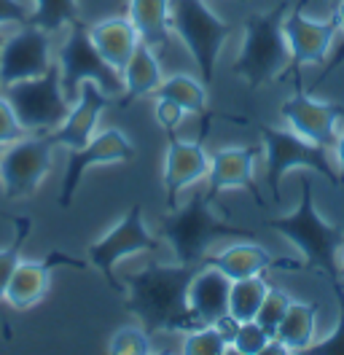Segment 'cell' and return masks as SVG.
Wrapping results in <instances>:
<instances>
[{"label":"cell","mask_w":344,"mask_h":355,"mask_svg":"<svg viewBox=\"0 0 344 355\" xmlns=\"http://www.w3.org/2000/svg\"><path fill=\"white\" fill-rule=\"evenodd\" d=\"M199 266L202 264L150 261L124 277V293H127L124 307L148 334H183L196 329L199 323L189 310L186 293Z\"/></svg>","instance_id":"6da1fadb"},{"label":"cell","mask_w":344,"mask_h":355,"mask_svg":"<svg viewBox=\"0 0 344 355\" xmlns=\"http://www.w3.org/2000/svg\"><path fill=\"white\" fill-rule=\"evenodd\" d=\"M213 194L199 191L183 205H175L162 218L159 234L172 248L175 261L180 264H205L207 253L218 240H256L253 229L237 226L215 213Z\"/></svg>","instance_id":"7a4b0ae2"},{"label":"cell","mask_w":344,"mask_h":355,"mask_svg":"<svg viewBox=\"0 0 344 355\" xmlns=\"http://www.w3.org/2000/svg\"><path fill=\"white\" fill-rule=\"evenodd\" d=\"M301 197L299 205L291 216L266 218V226L282 234L293 245L304 259V266L322 272L331 283L342 280L339 275V253L344 248V234L336 223L325 221L312 200V180L309 175H301Z\"/></svg>","instance_id":"3957f363"},{"label":"cell","mask_w":344,"mask_h":355,"mask_svg":"<svg viewBox=\"0 0 344 355\" xmlns=\"http://www.w3.org/2000/svg\"><path fill=\"white\" fill-rule=\"evenodd\" d=\"M288 11L291 3L280 0L275 8L250 14L245 19V38L234 60V76L250 89L277 81L285 70H291V49L282 30Z\"/></svg>","instance_id":"277c9868"},{"label":"cell","mask_w":344,"mask_h":355,"mask_svg":"<svg viewBox=\"0 0 344 355\" xmlns=\"http://www.w3.org/2000/svg\"><path fill=\"white\" fill-rule=\"evenodd\" d=\"M258 132H261V143H264L266 183H269L275 202H280V183L291 170H309L315 175L325 178L331 186L342 183L336 164L328 156V148L301 137L293 130H280V127H269V124H258Z\"/></svg>","instance_id":"5b68a950"},{"label":"cell","mask_w":344,"mask_h":355,"mask_svg":"<svg viewBox=\"0 0 344 355\" xmlns=\"http://www.w3.org/2000/svg\"><path fill=\"white\" fill-rule=\"evenodd\" d=\"M170 30L189 49V54L199 67V78L210 87L215 81L221 49L232 38L234 24L215 17V11L205 0H172Z\"/></svg>","instance_id":"8992f818"},{"label":"cell","mask_w":344,"mask_h":355,"mask_svg":"<svg viewBox=\"0 0 344 355\" xmlns=\"http://www.w3.org/2000/svg\"><path fill=\"white\" fill-rule=\"evenodd\" d=\"M57 65H60V78H62V89L67 97H76L84 81L97 84L110 97L124 94L121 73L103 60V54L89 38V27L81 19L67 24V35L57 54Z\"/></svg>","instance_id":"52a82bcc"},{"label":"cell","mask_w":344,"mask_h":355,"mask_svg":"<svg viewBox=\"0 0 344 355\" xmlns=\"http://www.w3.org/2000/svg\"><path fill=\"white\" fill-rule=\"evenodd\" d=\"M159 248H162V240L148 229V223L143 218V207L132 205L127 213L116 221V226H110L100 240H94L86 248V259L105 277L110 288L124 291V283L116 275V266L121 264L124 259H129V256L150 253V250H159Z\"/></svg>","instance_id":"ba28073f"},{"label":"cell","mask_w":344,"mask_h":355,"mask_svg":"<svg viewBox=\"0 0 344 355\" xmlns=\"http://www.w3.org/2000/svg\"><path fill=\"white\" fill-rule=\"evenodd\" d=\"M3 94L11 100L22 127L27 132H51L70 113V103H67L70 97L64 94L57 62H51L43 76L6 87Z\"/></svg>","instance_id":"9c48e42d"},{"label":"cell","mask_w":344,"mask_h":355,"mask_svg":"<svg viewBox=\"0 0 344 355\" xmlns=\"http://www.w3.org/2000/svg\"><path fill=\"white\" fill-rule=\"evenodd\" d=\"M54 164V143L46 132L8 143L0 156V186L6 200H24L38 191Z\"/></svg>","instance_id":"30bf717a"},{"label":"cell","mask_w":344,"mask_h":355,"mask_svg":"<svg viewBox=\"0 0 344 355\" xmlns=\"http://www.w3.org/2000/svg\"><path fill=\"white\" fill-rule=\"evenodd\" d=\"M135 156H137L135 143L119 127H110L105 132H97L81 148H70L67 151V164H64L62 186H60V207H70L73 205L86 170L100 167V164L132 162Z\"/></svg>","instance_id":"8fae6325"},{"label":"cell","mask_w":344,"mask_h":355,"mask_svg":"<svg viewBox=\"0 0 344 355\" xmlns=\"http://www.w3.org/2000/svg\"><path fill=\"white\" fill-rule=\"evenodd\" d=\"M280 116L288 124V130L331 151L339 135V124L344 121V105L312 97L296 76V92L280 105Z\"/></svg>","instance_id":"7c38bea8"},{"label":"cell","mask_w":344,"mask_h":355,"mask_svg":"<svg viewBox=\"0 0 344 355\" xmlns=\"http://www.w3.org/2000/svg\"><path fill=\"white\" fill-rule=\"evenodd\" d=\"M51 62V35L35 24H22L14 35H6L0 49V87L43 76Z\"/></svg>","instance_id":"4fadbf2b"},{"label":"cell","mask_w":344,"mask_h":355,"mask_svg":"<svg viewBox=\"0 0 344 355\" xmlns=\"http://www.w3.org/2000/svg\"><path fill=\"white\" fill-rule=\"evenodd\" d=\"M304 6H307V0H296L282 22L285 41L291 49V70L293 73H301V67L307 65H322L334 46L336 33H339L334 14H331V19L318 22L304 14Z\"/></svg>","instance_id":"5bb4252c"},{"label":"cell","mask_w":344,"mask_h":355,"mask_svg":"<svg viewBox=\"0 0 344 355\" xmlns=\"http://www.w3.org/2000/svg\"><path fill=\"white\" fill-rule=\"evenodd\" d=\"M113 105V97L105 94L103 89L92 81H84L78 87V94H76V103L70 105V113L64 116V121L46 132V137L54 143V148H81L86 146L94 132H97V124H100V116Z\"/></svg>","instance_id":"9a60e30c"},{"label":"cell","mask_w":344,"mask_h":355,"mask_svg":"<svg viewBox=\"0 0 344 355\" xmlns=\"http://www.w3.org/2000/svg\"><path fill=\"white\" fill-rule=\"evenodd\" d=\"M261 148L256 146H226L210 156L207 167V191L218 197L229 189H245L253 194L256 205H264V197L256 183V159Z\"/></svg>","instance_id":"2e32d148"},{"label":"cell","mask_w":344,"mask_h":355,"mask_svg":"<svg viewBox=\"0 0 344 355\" xmlns=\"http://www.w3.org/2000/svg\"><path fill=\"white\" fill-rule=\"evenodd\" d=\"M202 137H196V140H180V137H172L170 135V143H167V151H164L162 180H164V191H167V200H170L172 207H175L178 194L183 189H189L194 183H199L202 178H207L210 156L205 151Z\"/></svg>","instance_id":"e0dca14e"},{"label":"cell","mask_w":344,"mask_h":355,"mask_svg":"<svg viewBox=\"0 0 344 355\" xmlns=\"http://www.w3.org/2000/svg\"><path fill=\"white\" fill-rule=\"evenodd\" d=\"M207 264L221 269L229 280H242V277H253L264 275L269 269H285V272H296L304 269V264L293 259H280L272 250H266L258 243H234L223 250H218L215 256H207Z\"/></svg>","instance_id":"ac0fdd59"},{"label":"cell","mask_w":344,"mask_h":355,"mask_svg":"<svg viewBox=\"0 0 344 355\" xmlns=\"http://www.w3.org/2000/svg\"><path fill=\"white\" fill-rule=\"evenodd\" d=\"M60 264L81 266L64 253H51L43 261H19V266L14 269V275L8 280L3 302H8L14 310H30V307L41 304L43 296L49 293V286H51V272Z\"/></svg>","instance_id":"d6986e66"},{"label":"cell","mask_w":344,"mask_h":355,"mask_svg":"<svg viewBox=\"0 0 344 355\" xmlns=\"http://www.w3.org/2000/svg\"><path fill=\"white\" fill-rule=\"evenodd\" d=\"M229 288L232 280L207 261L194 272L186 302L199 326H213L221 315L229 312Z\"/></svg>","instance_id":"ffe728a7"},{"label":"cell","mask_w":344,"mask_h":355,"mask_svg":"<svg viewBox=\"0 0 344 355\" xmlns=\"http://www.w3.org/2000/svg\"><path fill=\"white\" fill-rule=\"evenodd\" d=\"M89 38L103 54V60L110 67H116L119 73L124 70L132 51L140 44V35L129 17H108V19L89 24Z\"/></svg>","instance_id":"44dd1931"},{"label":"cell","mask_w":344,"mask_h":355,"mask_svg":"<svg viewBox=\"0 0 344 355\" xmlns=\"http://www.w3.org/2000/svg\"><path fill=\"white\" fill-rule=\"evenodd\" d=\"M121 81H124V97H121V105H129L140 97H148L153 94L159 84L164 81V73H162V62L153 51V46L148 44H137V49L132 51L129 62L121 70Z\"/></svg>","instance_id":"7402d4cb"},{"label":"cell","mask_w":344,"mask_h":355,"mask_svg":"<svg viewBox=\"0 0 344 355\" xmlns=\"http://www.w3.org/2000/svg\"><path fill=\"white\" fill-rule=\"evenodd\" d=\"M170 8L172 0H129V19L143 44L153 49L170 46Z\"/></svg>","instance_id":"603a6c76"},{"label":"cell","mask_w":344,"mask_h":355,"mask_svg":"<svg viewBox=\"0 0 344 355\" xmlns=\"http://www.w3.org/2000/svg\"><path fill=\"white\" fill-rule=\"evenodd\" d=\"M318 312L320 307L315 302H291L275 339L288 347V353H307L318 336Z\"/></svg>","instance_id":"cb8c5ba5"},{"label":"cell","mask_w":344,"mask_h":355,"mask_svg":"<svg viewBox=\"0 0 344 355\" xmlns=\"http://www.w3.org/2000/svg\"><path fill=\"white\" fill-rule=\"evenodd\" d=\"M153 94L178 103L183 111L194 113V116H202V113L207 111V84L202 78H196V76H189V73H172V76H167Z\"/></svg>","instance_id":"d4e9b609"},{"label":"cell","mask_w":344,"mask_h":355,"mask_svg":"<svg viewBox=\"0 0 344 355\" xmlns=\"http://www.w3.org/2000/svg\"><path fill=\"white\" fill-rule=\"evenodd\" d=\"M266 291H269V280L264 275L232 280V288H229V315H234L239 323L256 320L258 307H261Z\"/></svg>","instance_id":"484cf974"},{"label":"cell","mask_w":344,"mask_h":355,"mask_svg":"<svg viewBox=\"0 0 344 355\" xmlns=\"http://www.w3.org/2000/svg\"><path fill=\"white\" fill-rule=\"evenodd\" d=\"M76 19H78V0H33L30 24L46 30L49 35L64 30Z\"/></svg>","instance_id":"4316f807"},{"label":"cell","mask_w":344,"mask_h":355,"mask_svg":"<svg viewBox=\"0 0 344 355\" xmlns=\"http://www.w3.org/2000/svg\"><path fill=\"white\" fill-rule=\"evenodd\" d=\"M30 229H33V218L30 216H17L14 218V240H11V245L0 248V302L6 299L8 280H11L14 269L22 261V248L30 237Z\"/></svg>","instance_id":"83f0119b"},{"label":"cell","mask_w":344,"mask_h":355,"mask_svg":"<svg viewBox=\"0 0 344 355\" xmlns=\"http://www.w3.org/2000/svg\"><path fill=\"white\" fill-rule=\"evenodd\" d=\"M183 355H223L229 353V342L218 334L215 326H196L183 331V345H180Z\"/></svg>","instance_id":"f1b7e54d"},{"label":"cell","mask_w":344,"mask_h":355,"mask_svg":"<svg viewBox=\"0 0 344 355\" xmlns=\"http://www.w3.org/2000/svg\"><path fill=\"white\" fill-rule=\"evenodd\" d=\"M291 302H293V299H291L288 291L277 288V286H269L266 296H264V302H261V307H258L256 323L269 334V336H275V334H277L280 320L285 318V312H288V307H291Z\"/></svg>","instance_id":"f546056e"},{"label":"cell","mask_w":344,"mask_h":355,"mask_svg":"<svg viewBox=\"0 0 344 355\" xmlns=\"http://www.w3.org/2000/svg\"><path fill=\"white\" fill-rule=\"evenodd\" d=\"M108 353L110 355H150V334L143 326H121L119 331L110 336L108 342Z\"/></svg>","instance_id":"4dcf8cb0"},{"label":"cell","mask_w":344,"mask_h":355,"mask_svg":"<svg viewBox=\"0 0 344 355\" xmlns=\"http://www.w3.org/2000/svg\"><path fill=\"white\" fill-rule=\"evenodd\" d=\"M334 296L339 302V320L334 326V331L328 334L322 342H315L307 353L309 355H344V283L342 280H334Z\"/></svg>","instance_id":"1f68e13d"},{"label":"cell","mask_w":344,"mask_h":355,"mask_svg":"<svg viewBox=\"0 0 344 355\" xmlns=\"http://www.w3.org/2000/svg\"><path fill=\"white\" fill-rule=\"evenodd\" d=\"M269 339H272V336L264 331L256 320H245V323H239V329H237L229 350L237 355H261Z\"/></svg>","instance_id":"d6a6232c"},{"label":"cell","mask_w":344,"mask_h":355,"mask_svg":"<svg viewBox=\"0 0 344 355\" xmlns=\"http://www.w3.org/2000/svg\"><path fill=\"white\" fill-rule=\"evenodd\" d=\"M24 132L27 130L22 127L19 116L14 111L11 100L6 94H0V146H8L14 140H19V137H24Z\"/></svg>","instance_id":"836d02e7"},{"label":"cell","mask_w":344,"mask_h":355,"mask_svg":"<svg viewBox=\"0 0 344 355\" xmlns=\"http://www.w3.org/2000/svg\"><path fill=\"white\" fill-rule=\"evenodd\" d=\"M183 116H186V111H183L178 103H172V100H167V97H159V100H156L153 119H156V124H159L164 132L175 135V130H178L180 121H183Z\"/></svg>","instance_id":"e575fe53"},{"label":"cell","mask_w":344,"mask_h":355,"mask_svg":"<svg viewBox=\"0 0 344 355\" xmlns=\"http://www.w3.org/2000/svg\"><path fill=\"white\" fill-rule=\"evenodd\" d=\"M33 11H27L19 0H0V27L3 24H30Z\"/></svg>","instance_id":"d590c367"},{"label":"cell","mask_w":344,"mask_h":355,"mask_svg":"<svg viewBox=\"0 0 344 355\" xmlns=\"http://www.w3.org/2000/svg\"><path fill=\"white\" fill-rule=\"evenodd\" d=\"M213 326L218 329V334H221V336H223V339L232 345V339H234L237 329H239V320H237L234 315H229V312H226V315H221V318L215 320Z\"/></svg>","instance_id":"8d00e7d4"},{"label":"cell","mask_w":344,"mask_h":355,"mask_svg":"<svg viewBox=\"0 0 344 355\" xmlns=\"http://www.w3.org/2000/svg\"><path fill=\"white\" fill-rule=\"evenodd\" d=\"M334 156H336V170H339L344 183V121L342 127H339V135H336V143H334Z\"/></svg>","instance_id":"74e56055"},{"label":"cell","mask_w":344,"mask_h":355,"mask_svg":"<svg viewBox=\"0 0 344 355\" xmlns=\"http://www.w3.org/2000/svg\"><path fill=\"white\" fill-rule=\"evenodd\" d=\"M331 11H334V17H336V24H339V30L344 33V0H339V3H336Z\"/></svg>","instance_id":"f35d334b"},{"label":"cell","mask_w":344,"mask_h":355,"mask_svg":"<svg viewBox=\"0 0 344 355\" xmlns=\"http://www.w3.org/2000/svg\"><path fill=\"white\" fill-rule=\"evenodd\" d=\"M339 275L344 277V248H342V253H339Z\"/></svg>","instance_id":"ab89813d"},{"label":"cell","mask_w":344,"mask_h":355,"mask_svg":"<svg viewBox=\"0 0 344 355\" xmlns=\"http://www.w3.org/2000/svg\"><path fill=\"white\" fill-rule=\"evenodd\" d=\"M3 41H6V35H3V33H0V49H3Z\"/></svg>","instance_id":"60d3db41"},{"label":"cell","mask_w":344,"mask_h":355,"mask_svg":"<svg viewBox=\"0 0 344 355\" xmlns=\"http://www.w3.org/2000/svg\"><path fill=\"white\" fill-rule=\"evenodd\" d=\"M336 3H339V0H331V8H334V6H336Z\"/></svg>","instance_id":"b9f144b4"},{"label":"cell","mask_w":344,"mask_h":355,"mask_svg":"<svg viewBox=\"0 0 344 355\" xmlns=\"http://www.w3.org/2000/svg\"><path fill=\"white\" fill-rule=\"evenodd\" d=\"M3 148H6V146H0V156H3Z\"/></svg>","instance_id":"7bdbcfd3"}]
</instances>
